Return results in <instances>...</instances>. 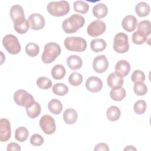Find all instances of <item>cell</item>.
<instances>
[{"label": "cell", "instance_id": "6da1fadb", "mask_svg": "<svg viewBox=\"0 0 151 151\" xmlns=\"http://www.w3.org/2000/svg\"><path fill=\"white\" fill-rule=\"evenodd\" d=\"M85 23L84 18L79 14H73L63 21L62 28L67 34H72L77 32L82 28Z\"/></svg>", "mask_w": 151, "mask_h": 151}, {"label": "cell", "instance_id": "7a4b0ae2", "mask_svg": "<svg viewBox=\"0 0 151 151\" xmlns=\"http://www.w3.org/2000/svg\"><path fill=\"white\" fill-rule=\"evenodd\" d=\"M60 45L55 42H48L44 46L41 59L43 63L50 64L53 62L61 54Z\"/></svg>", "mask_w": 151, "mask_h": 151}, {"label": "cell", "instance_id": "3957f363", "mask_svg": "<svg viewBox=\"0 0 151 151\" xmlns=\"http://www.w3.org/2000/svg\"><path fill=\"white\" fill-rule=\"evenodd\" d=\"M47 9L50 15L54 17H62L69 12L70 5L66 1H52L48 3Z\"/></svg>", "mask_w": 151, "mask_h": 151}, {"label": "cell", "instance_id": "277c9868", "mask_svg": "<svg viewBox=\"0 0 151 151\" xmlns=\"http://www.w3.org/2000/svg\"><path fill=\"white\" fill-rule=\"evenodd\" d=\"M65 47L69 51L83 52L87 48V41L80 37H68L64 41Z\"/></svg>", "mask_w": 151, "mask_h": 151}, {"label": "cell", "instance_id": "5b68a950", "mask_svg": "<svg viewBox=\"0 0 151 151\" xmlns=\"http://www.w3.org/2000/svg\"><path fill=\"white\" fill-rule=\"evenodd\" d=\"M14 100L17 105L26 109L31 107L35 101L31 94L22 89L18 90L14 93Z\"/></svg>", "mask_w": 151, "mask_h": 151}, {"label": "cell", "instance_id": "8992f818", "mask_svg": "<svg viewBox=\"0 0 151 151\" xmlns=\"http://www.w3.org/2000/svg\"><path fill=\"white\" fill-rule=\"evenodd\" d=\"M2 44L6 50L11 54H17L21 51V45L17 37L12 34H8L4 37Z\"/></svg>", "mask_w": 151, "mask_h": 151}, {"label": "cell", "instance_id": "52a82bcc", "mask_svg": "<svg viewBox=\"0 0 151 151\" xmlns=\"http://www.w3.org/2000/svg\"><path fill=\"white\" fill-rule=\"evenodd\" d=\"M113 49L118 53H125L129 50L127 35L123 32L117 34L114 38Z\"/></svg>", "mask_w": 151, "mask_h": 151}, {"label": "cell", "instance_id": "ba28073f", "mask_svg": "<svg viewBox=\"0 0 151 151\" xmlns=\"http://www.w3.org/2000/svg\"><path fill=\"white\" fill-rule=\"evenodd\" d=\"M40 126L42 132L46 134H52L54 133L56 129L55 120L50 115L45 114L41 117L40 120Z\"/></svg>", "mask_w": 151, "mask_h": 151}, {"label": "cell", "instance_id": "9c48e42d", "mask_svg": "<svg viewBox=\"0 0 151 151\" xmlns=\"http://www.w3.org/2000/svg\"><path fill=\"white\" fill-rule=\"evenodd\" d=\"M105 23L100 19H96L91 22L87 27V32L88 34L93 37H96L103 34L106 31Z\"/></svg>", "mask_w": 151, "mask_h": 151}, {"label": "cell", "instance_id": "30bf717a", "mask_svg": "<svg viewBox=\"0 0 151 151\" xmlns=\"http://www.w3.org/2000/svg\"><path fill=\"white\" fill-rule=\"evenodd\" d=\"M109 67V61L104 55L96 57L93 62V68L97 73H104Z\"/></svg>", "mask_w": 151, "mask_h": 151}, {"label": "cell", "instance_id": "8fae6325", "mask_svg": "<svg viewBox=\"0 0 151 151\" xmlns=\"http://www.w3.org/2000/svg\"><path fill=\"white\" fill-rule=\"evenodd\" d=\"M11 135V124L9 121L2 118L0 120V141L2 142L8 140Z\"/></svg>", "mask_w": 151, "mask_h": 151}, {"label": "cell", "instance_id": "7c38bea8", "mask_svg": "<svg viewBox=\"0 0 151 151\" xmlns=\"http://www.w3.org/2000/svg\"><path fill=\"white\" fill-rule=\"evenodd\" d=\"M28 21L31 28L34 30H40L45 25V19L42 15L38 13L32 14L29 16Z\"/></svg>", "mask_w": 151, "mask_h": 151}, {"label": "cell", "instance_id": "4fadbf2b", "mask_svg": "<svg viewBox=\"0 0 151 151\" xmlns=\"http://www.w3.org/2000/svg\"><path fill=\"white\" fill-rule=\"evenodd\" d=\"M87 90L91 93H97L100 91L103 87L102 80L96 76L88 77L86 83Z\"/></svg>", "mask_w": 151, "mask_h": 151}, {"label": "cell", "instance_id": "5bb4252c", "mask_svg": "<svg viewBox=\"0 0 151 151\" xmlns=\"http://www.w3.org/2000/svg\"><path fill=\"white\" fill-rule=\"evenodd\" d=\"M10 17L14 23L22 21L25 19L22 7L19 5H14L10 9Z\"/></svg>", "mask_w": 151, "mask_h": 151}, {"label": "cell", "instance_id": "9a60e30c", "mask_svg": "<svg viewBox=\"0 0 151 151\" xmlns=\"http://www.w3.org/2000/svg\"><path fill=\"white\" fill-rule=\"evenodd\" d=\"M137 24V20L136 18L133 15H129L123 19L122 26L125 31L127 32H132L136 29Z\"/></svg>", "mask_w": 151, "mask_h": 151}, {"label": "cell", "instance_id": "2e32d148", "mask_svg": "<svg viewBox=\"0 0 151 151\" xmlns=\"http://www.w3.org/2000/svg\"><path fill=\"white\" fill-rule=\"evenodd\" d=\"M123 82V77L116 72L110 73L107 78V84L111 88L122 87Z\"/></svg>", "mask_w": 151, "mask_h": 151}, {"label": "cell", "instance_id": "e0dca14e", "mask_svg": "<svg viewBox=\"0 0 151 151\" xmlns=\"http://www.w3.org/2000/svg\"><path fill=\"white\" fill-rule=\"evenodd\" d=\"M130 64L125 60L119 61L115 65V72L120 74L121 76L126 77L130 72Z\"/></svg>", "mask_w": 151, "mask_h": 151}, {"label": "cell", "instance_id": "ac0fdd59", "mask_svg": "<svg viewBox=\"0 0 151 151\" xmlns=\"http://www.w3.org/2000/svg\"><path fill=\"white\" fill-rule=\"evenodd\" d=\"M67 64L71 70H76L82 67L83 61L81 58L78 55H71L67 59Z\"/></svg>", "mask_w": 151, "mask_h": 151}, {"label": "cell", "instance_id": "d6986e66", "mask_svg": "<svg viewBox=\"0 0 151 151\" xmlns=\"http://www.w3.org/2000/svg\"><path fill=\"white\" fill-rule=\"evenodd\" d=\"M94 16L98 18H103L105 17L108 12L107 6L103 3H99L96 4L92 9Z\"/></svg>", "mask_w": 151, "mask_h": 151}, {"label": "cell", "instance_id": "ffe728a7", "mask_svg": "<svg viewBox=\"0 0 151 151\" xmlns=\"http://www.w3.org/2000/svg\"><path fill=\"white\" fill-rule=\"evenodd\" d=\"M63 119L67 124H73L78 119L77 112L73 109H67L63 113Z\"/></svg>", "mask_w": 151, "mask_h": 151}, {"label": "cell", "instance_id": "44dd1931", "mask_svg": "<svg viewBox=\"0 0 151 151\" xmlns=\"http://www.w3.org/2000/svg\"><path fill=\"white\" fill-rule=\"evenodd\" d=\"M126 95V90L122 87L112 88L110 91V97L111 99L117 101H119L124 99Z\"/></svg>", "mask_w": 151, "mask_h": 151}, {"label": "cell", "instance_id": "7402d4cb", "mask_svg": "<svg viewBox=\"0 0 151 151\" xmlns=\"http://www.w3.org/2000/svg\"><path fill=\"white\" fill-rule=\"evenodd\" d=\"M150 8L149 5L145 2H140L135 6V11L140 17L147 16L150 13Z\"/></svg>", "mask_w": 151, "mask_h": 151}, {"label": "cell", "instance_id": "603a6c76", "mask_svg": "<svg viewBox=\"0 0 151 151\" xmlns=\"http://www.w3.org/2000/svg\"><path fill=\"white\" fill-rule=\"evenodd\" d=\"M107 46L106 42L101 38L93 39L90 42V48L95 52H99L106 49Z\"/></svg>", "mask_w": 151, "mask_h": 151}, {"label": "cell", "instance_id": "cb8c5ba5", "mask_svg": "<svg viewBox=\"0 0 151 151\" xmlns=\"http://www.w3.org/2000/svg\"><path fill=\"white\" fill-rule=\"evenodd\" d=\"M121 115V111L118 107L111 106L109 107L106 111L107 119L111 122H115L119 119Z\"/></svg>", "mask_w": 151, "mask_h": 151}, {"label": "cell", "instance_id": "d4e9b609", "mask_svg": "<svg viewBox=\"0 0 151 151\" xmlns=\"http://www.w3.org/2000/svg\"><path fill=\"white\" fill-rule=\"evenodd\" d=\"M48 108L52 114H58L63 110V104L60 100L56 99H53L49 101Z\"/></svg>", "mask_w": 151, "mask_h": 151}, {"label": "cell", "instance_id": "484cf974", "mask_svg": "<svg viewBox=\"0 0 151 151\" xmlns=\"http://www.w3.org/2000/svg\"><path fill=\"white\" fill-rule=\"evenodd\" d=\"M65 69L63 65L56 64L51 70V76L55 80H61L65 75Z\"/></svg>", "mask_w": 151, "mask_h": 151}, {"label": "cell", "instance_id": "4316f807", "mask_svg": "<svg viewBox=\"0 0 151 151\" xmlns=\"http://www.w3.org/2000/svg\"><path fill=\"white\" fill-rule=\"evenodd\" d=\"M137 31L142 33L146 37H149L151 32L150 22L148 20H143L139 22L137 24Z\"/></svg>", "mask_w": 151, "mask_h": 151}, {"label": "cell", "instance_id": "83f0119b", "mask_svg": "<svg viewBox=\"0 0 151 151\" xmlns=\"http://www.w3.org/2000/svg\"><path fill=\"white\" fill-rule=\"evenodd\" d=\"M29 132L28 129L24 127L21 126L18 127L15 132V137L16 140L20 142H25L28 137Z\"/></svg>", "mask_w": 151, "mask_h": 151}, {"label": "cell", "instance_id": "f1b7e54d", "mask_svg": "<svg viewBox=\"0 0 151 151\" xmlns=\"http://www.w3.org/2000/svg\"><path fill=\"white\" fill-rule=\"evenodd\" d=\"M29 27V23L28 21L26 19L19 22L14 23V29L16 31V32H17L20 34H23L26 33L28 31Z\"/></svg>", "mask_w": 151, "mask_h": 151}, {"label": "cell", "instance_id": "f546056e", "mask_svg": "<svg viewBox=\"0 0 151 151\" xmlns=\"http://www.w3.org/2000/svg\"><path fill=\"white\" fill-rule=\"evenodd\" d=\"M41 110V106L37 101H35V103L31 107L26 109L27 114L31 119H35L38 117L40 114Z\"/></svg>", "mask_w": 151, "mask_h": 151}, {"label": "cell", "instance_id": "4dcf8cb0", "mask_svg": "<svg viewBox=\"0 0 151 151\" xmlns=\"http://www.w3.org/2000/svg\"><path fill=\"white\" fill-rule=\"evenodd\" d=\"M52 90L54 94L63 96L68 92V88L65 84L58 83L53 86Z\"/></svg>", "mask_w": 151, "mask_h": 151}, {"label": "cell", "instance_id": "1f68e13d", "mask_svg": "<svg viewBox=\"0 0 151 151\" xmlns=\"http://www.w3.org/2000/svg\"><path fill=\"white\" fill-rule=\"evenodd\" d=\"M74 10L81 14H86L89 9L88 4L83 1H76L73 4Z\"/></svg>", "mask_w": 151, "mask_h": 151}, {"label": "cell", "instance_id": "d6a6232c", "mask_svg": "<svg viewBox=\"0 0 151 151\" xmlns=\"http://www.w3.org/2000/svg\"><path fill=\"white\" fill-rule=\"evenodd\" d=\"M25 50L26 53L29 56L34 57H36L38 54L40 52V48L37 44L34 42H29L26 45Z\"/></svg>", "mask_w": 151, "mask_h": 151}, {"label": "cell", "instance_id": "836d02e7", "mask_svg": "<svg viewBox=\"0 0 151 151\" xmlns=\"http://www.w3.org/2000/svg\"><path fill=\"white\" fill-rule=\"evenodd\" d=\"M133 91L137 96H144L147 92V87L143 82H136L134 84Z\"/></svg>", "mask_w": 151, "mask_h": 151}, {"label": "cell", "instance_id": "e575fe53", "mask_svg": "<svg viewBox=\"0 0 151 151\" xmlns=\"http://www.w3.org/2000/svg\"><path fill=\"white\" fill-rule=\"evenodd\" d=\"M69 83L73 86H78L81 84L83 81L82 75L77 72L71 73L68 77Z\"/></svg>", "mask_w": 151, "mask_h": 151}, {"label": "cell", "instance_id": "d590c367", "mask_svg": "<svg viewBox=\"0 0 151 151\" xmlns=\"http://www.w3.org/2000/svg\"><path fill=\"white\" fill-rule=\"evenodd\" d=\"M38 87L42 89H48L52 86V82L48 78L46 77H40L36 81Z\"/></svg>", "mask_w": 151, "mask_h": 151}, {"label": "cell", "instance_id": "8d00e7d4", "mask_svg": "<svg viewBox=\"0 0 151 151\" xmlns=\"http://www.w3.org/2000/svg\"><path fill=\"white\" fill-rule=\"evenodd\" d=\"M146 101L143 100H139L135 102L133 106V109L137 114H143L146 110Z\"/></svg>", "mask_w": 151, "mask_h": 151}, {"label": "cell", "instance_id": "74e56055", "mask_svg": "<svg viewBox=\"0 0 151 151\" xmlns=\"http://www.w3.org/2000/svg\"><path fill=\"white\" fill-rule=\"evenodd\" d=\"M147 38H149V37H146L142 33L136 31L133 34L132 37V40L134 44H137V45H140V44H143L145 41H146V39Z\"/></svg>", "mask_w": 151, "mask_h": 151}, {"label": "cell", "instance_id": "f35d334b", "mask_svg": "<svg viewBox=\"0 0 151 151\" xmlns=\"http://www.w3.org/2000/svg\"><path fill=\"white\" fill-rule=\"evenodd\" d=\"M131 80L134 83L144 82L145 80V73L140 70H134L131 76Z\"/></svg>", "mask_w": 151, "mask_h": 151}, {"label": "cell", "instance_id": "ab89813d", "mask_svg": "<svg viewBox=\"0 0 151 151\" xmlns=\"http://www.w3.org/2000/svg\"><path fill=\"white\" fill-rule=\"evenodd\" d=\"M44 138L39 134H34L30 138V143L34 146H40L44 143Z\"/></svg>", "mask_w": 151, "mask_h": 151}, {"label": "cell", "instance_id": "60d3db41", "mask_svg": "<svg viewBox=\"0 0 151 151\" xmlns=\"http://www.w3.org/2000/svg\"><path fill=\"white\" fill-rule=\"evenodd\" d=\"M94 150L95 151H108L109 150V147L108 145L105 143H100L96 145L95 147L94 148Z\"/></svg>", "mask_w": 151, "mask_h": 151}, {"label": "cell", "instance_id": "b9f144b4", "mask_svg": "<svg viewBox=\"0 0 151 151\" xmlns=\"http://www.w3.org/2000/svg\"><path fill=\"white\" fill-rule=\"evenodd\" d=\"M7 151H11V150H17V151H20L21 150L20 146L17 144V143H10L8 145L7 148H6Z\"/></svg>", "mask_w": 151, "mask_h": 151}, {"label": "cell", "instance_id": "7bdbcfd3", "mask_svg": "<svg viewBox=\"0 0 151 151\" xmlns=\"http://www.w3.org/2000/svg\"><path fill=\"white\" fill-rule=\"evenodd\" d=\"M136 150V148L134 147L133 146H127L124 149V150Z\"/></svg>", "mask_w": 151, "mask_h": 151}]
</instances>
